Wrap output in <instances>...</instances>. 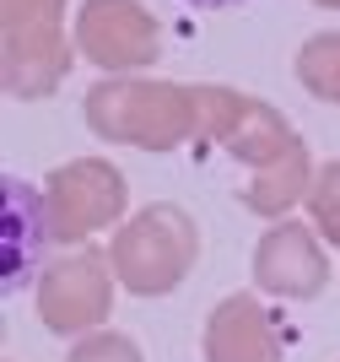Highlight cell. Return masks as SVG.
I'll use <instances>...</instances> for the list:
<instances>
[{"instance_id": "1", "label": "cell", "mask_w": 340, "mask_h": 362, "mask_svg": "<svg viewBox=\"0 0 340 362\" xmlns=\"http://www.w3.org/2000/svg\"><path fill=\"white\" fill-rule=\"evenodd\" d=\"M0 200H6V292H22L33 287V276L44 265V243H49V227H44V200L38 189L22 179H0Z\"/></svg>"}, {"instance_id": "2", "label": "cell", "mask_w": 340, "mask_h": 362, "mask_svg": "<svg viewBox=\"0 0 340 362\" xmlns=\"http://www.w3.org/2000/svg\"><path fill=\"white\" fill-rule=\"evenodd\" d=\"M184 6H200V11H227V6H243V0H184Z\"/></svg>"}]
</instances>
